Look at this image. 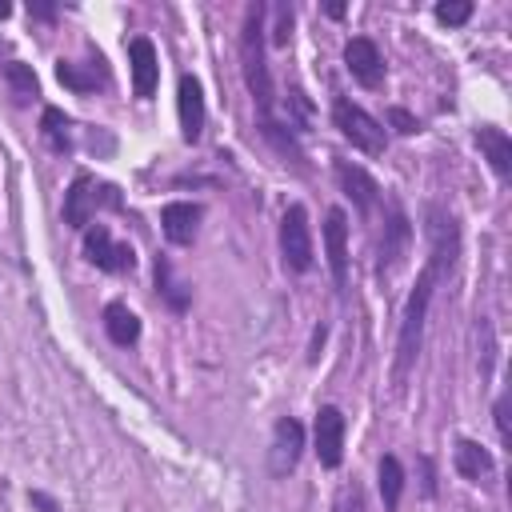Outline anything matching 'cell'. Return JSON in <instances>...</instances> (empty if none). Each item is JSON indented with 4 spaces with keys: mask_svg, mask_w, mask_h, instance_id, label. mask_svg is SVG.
<instances>
[{
    "mask_svg": "<svg viewBox=\"0 0 512 512\" xmlns=\"http://www.w3.org/2000/svg\"><path fill=\"white\" fill-rule=\"evenodd\" d=\"M424 228H428V260L408 292V304H404V316H400V336H396V364H392V380L404 384L416 356H420V344H424V320H428V304H432V292L436 284L456 268V256H460V224L448 208L440 204H428L424 208Z\"/></svg>",
    "mask_w": 512,
    "mask_h": 512,
    "instance_id": "cell-1",
    "label": "cell"
},
{
    "mask_svg": "<svg viewBox=\"0 0 512 512\" xmlns=\"http://www.w3.org/2000/svg\"><path fill=\"white\" fill-rule=\"evenodd\" d=\"M264 16H268V4H248L244 8V24H240V76H244V88H248V96L256 104V116L272 120L276 84H272V72H268Z\"/></svg>",
    "mask_w": 512,
    "mask_h": 512,
    "instance_id": "cell-2",
    "label": "cell"
},
{
    "mask_svg": "<svg viewBox=\"0 0 512 512\" xmlns=\"http://www.w3.org/2000/svg\"><path fill=\"white\" fill-rule=\"evenodd\" d=\"M96 208H116V212L124 208L116 184H104V180H96L88 172H76L72 184H68V192H64V224L76 228V232H84L96 220Z\"/></svg>",
    "mask_w": 512,
    "mask_h": 512,
    "instance_id": "cell-3",
    "label": "cell"
},
{
    "mask_svg": "<svg viewBox=\"0 0 512 512\" xmlns=\"http://www.w3.org/2000/svg\"><path fill=\"white\" fill-rule=\"evenodd\" d=\"M332 128H336L356 152H364V156H380V152L388 148L384 124H380L372 112H364L356 100H348V96H336V100H332Z\"/></svg>",
    "mask_w": 512,
    "mask_h": 512,
    "instance_id": "cell-4",
    "label": "cell"
},
{
    "mask_svg": "<svg viewBox=\"0 0 512 512\" xmlns=\"http://www.w3.org/2000/svg\"><path fill=\"white\" fill-rule=\"evenodd\" d=\"M280 256H284V268L292 276H304L316 260V248H312V228H308V208L304 204H288L284 216H280Z\"/></svg>",
    "mask_w": 512,
    "mask_h": 512,
    "instance_id": "cell-5",
    "label": "cell"
},
{
    "mask_svg": "<svg viewBox=\"0 0 512 512\" xmlns=\"http://www.w3.org/2000/svg\"><path fill=\"white\" fill-rule=\"evenodd\" d=\"M84 260L96 264V268L108 272V276H124V272L136 268L132 244H128V240H116V236L108 232V224H88V228H84Z\"/></svg>",
    "mask_w": 512,
    "mask_h": 512,
    "instance_id": "cell-6",
    "label": "cell"
},
{
    "mask_svg": "<svg viewBox=\"0 0 512 512\" xmlns=\"http://www.w3.org/2000/svg\"><path fill=\"white\" fill-rule=\"evenodd\" d=\"M300 456H304V424L296 416H280L272 424V440H268V476L288 480L296 472Z\"/></svg>",
    "mask_w": 512,
    "mask_h": 512,
    "instance_id": "cell-7",
    "label": "cell"
},
{
    "mask_svg": "<svg viewBox=\"0 0 512 512\" xmlns=\"http://www.w3.org/2000/svg\"><path fill=\"white\" fill-rule=\"evenodd\" d=\"M344 436H348V420L336 404H320L316 408V424H312V448L320 468L336 472L344 464Z\"/></svg>",
    "mask_w": 512,
    "mask_h": 512,
    "instance_id": "cell-8",
    "label": "cell"
},
{
    "mask_svg": "<svg viewBox=\"0 0 512 512\" xmlns=\"http://www.w3.org/2000/svg\"><path fill=\"white\" fill-rule=\"evenodd\" d=\"M176 116H180V140L184 144H200L204 140V124H208V108H204V88L192 72H184L176 80Z\"/></svg>",
    "mask_w": 512,
    "mask_h": 512,
    "instance_id": "cell-9",
    "label": "cell"
},
{
    "mask_svg": "<svg viewBox=\"0 0 512 512\" xmlns=\"http://www.w3.org/2000/svg\"><path fill=\"white\" fill-rule=\"evenodd\" d=\"M412 248V220L400 204H388V220H384V236L376 244V272L388 276Z\"/></svg>",
    "mask_w": 512,
    "mask_h": 512,
    "instance_id": "cell-10",
    "label": "cell"
},
{
    "mask_svg": "<svg viewBox=\"0 0 512 512\" xmlns=\"http://www.w3.org/2000/svg\"><path fill=\"white\" fill-rule=\"evenodd\" d=\"M324 256H328V272L336 292H348V212L344 208H328L324 212Z\"/></svg>",
    "mask_w": 512,
    "mask_h": 512,
    "instance_id": "cell-11",
    "label": "cell"
},
{
    "mask_svg": "<svg viewBox=\"0 0 512 512\" xmlns=\"http://www.w3.org/2000/svg\"><path fill=\"white\" fill-rule=\"evenodd\" d=\"M332 172H336V184H340V192L352 200V208L368 220L372 212H376V204H380V184L360 168V164H352V160H336L332 164Z\"/></svg>",
    "mask_w": 512,
    "mask_h": 512,
    "instance_id": "cell-12",
    "label": "cell"
},
{
    "mask_svg": "<svg viewBox=\"0 0 512 512\" xmlns=\"http://www.w3.org/2000/svg\"><path fill=\"white\" fill-rule=\"evenodd\" d=\"M344 68L360 88H380L384 84V56L372 36H352L344 44Z\"/></svg>",
    "mask_w": 512,
    "mask_h": 512,
    "instance_id": "cell-13",
    "label": "cell"
},
{
    "mask_svg": "<svg viewBox=\"0 0 512 512\" xmlns=\"http://www.w3.org/2000/svg\"><path fill=\"white\" fill-rule=\"evenodd\" d=\"M128 68H132L136 100H152L156 88H160V56H156V44L148 36H132L128 40Z\"/></svg>",
    "mask_w": 512,
    "mask_h": 512,
    "instance_id": "cell-14",
    "label": "cell"
},
{
    "mask_svg": "<svg viewBox=\"0 0 512 512\" xmlns=\"http://www.w3.org/2000/svg\"><path fill=\"white\" fill-rule=\"evenodd\" d=\"M200 220H204V204H196V200H168L160 208V232L176 248H188L196 240Z\"/></svg>",
    "mask_w": 512,
    "mask_h": 512,
    "instance_id": "cell-15",
    "label": "cell"
},
{
    "mask_svg": "<svg viewBox=\"0 0 512 512\" xmlns=\"http://www.w3.org/2000/svg\"><path fill=\"white\" fill-rule=\"evenodd\" d=\"M452 468H456L468 484H492V476H496L492 452H488L480 440H468V436H460V440L452 444Z\"/></svg>",
    "mask_w": 512,
    "mask_h": 512,
    "instance_id": "cell-16",
    "label": "cell"
},
{
    "mask_svg": "<svg viewBox=\"0 0 512 512\" xmlns=\"http://www.w3.org/2000/svg\"><path fill=\"white\" fill-rule=\"evenodd\" d=\"M56 80H60L68 92L88 96V92H96V88H108V64H104V56H100V52H92V60H88V64L60 60V64H56Z\"/></svg>",
    "mask_w": 512,
    "mask_h": 512,
    "instance_id": "cell-17",
    "label": "cell"
},
{
    "mask_svg": "<svg viewBox=\"0 0 512 512\" xmlns=\"http://www.w3.org/2000/svg\"><path fill=\"white\" fill-rule=\"evenodd\" d=\"M476 148H480V156L492 164V172H496L500 180L512 176V136H508L504 128L480 124V128H476Z\"/></svg>",
    "mask_w": 512,
    "mask_h": 512,
    "instance_id": "cell-18",
    "label": "cell"
},
{
    "mask_svg": "<svg viewBox=\"0 0 512 512\" xmlns=\"http://www.w3.org/2000/svg\"><path fill=\"white\" fill-rule=\"evenodd\" d=\"M100 324H104V336L116 344V348H132L140 340V316L124 304V300H108L104 312H100Z\"/></svg>",
    "mask_w": 512,
    "mask_h": 512,
    "instance_id": "cell-19",
    "label": "cell"
},
{
    "mask_svg": "<svg viewBox=\"0 0 512 512\" xmlns=\"http://www.w3.org/2000/svg\"><path fill=\"white\" fill-rule=\"evenodd\" d=\"M40 140L48 144V152H56V156H72L76 140H72V120L64 116V108L44 104V112H40Z\"/></svg>",
    "mask_w": 512,
    "mask_h": 512,
    "instance_id": "cell-20",
    "label": "cell"
},
{
    "mask_svg": "<svg viewBox=\"0 0 512 512\" xmlns=\"http://www.w3.org/2000/svg\"><path fill=\"white\" fill-rule=\"evenodd\" d=\"M156 296H160L172 312H188V304H192V288L176 280L168 256H156Z\"/></svg>",
    "mask_w": 512,
    "mask_h": 512,
    "instance_id": "cell-21",
    "label": "cell"
},
{
    "mask_svg": "<svg viewBox=\"0 0 512 512\" xmlns=\"http://www.w3.org/2000/svg\"><path fill=\"white\" fill-rule=\"evenodd\" d=\"M260 136L276 148V156L284 160V164H296V168H304V148L296 144V132L288 128V124H280L276 116L272 120H260Z\"/></svg>",
    "mask_w": 512,
    "mask_h": 512,
    "instance_id": "cell-22",
    "label": "cell"
},
{
    "mask_svg": "<svg viewBox=\"0 0 512 512\" xmlns=\"http://www.w3.org/2000/svg\"><path fill=\"white\" fill-rule=\"evenodd\" d=\"M376 480H380L384 512H396V508H400V496H404V464H400L392 452L380 456V464H376Z\"/></svg>",
    "mask_w": 512,
    "mask_h": 512,
    "instance_id": "cell-23",
    "label": "cell"
},
{
    "mask_svg": "<svg viewBox=\"0 0 512 512\" xmlns=\"http://www.w3.org/2000/svg\"><path fill=\"white\" fill-rule=\"evenodd\" d=\"M4 84H8V92H12L16 104H28V100L40 96V80H36L32 64H24V60H8L4 64Z\"/></svg>",
    "mask_w": 512,
    "mask_h": 512,
    "instance_id": "cell-24",
    "label": "cell"
},
{
    "mask_svg": "<svg viewBox=\"0 0 512 512\" xmlns=\"http://www.w3.org/2000/svg\"><path fill=\"white\" fill-rule=\"evenodd\" d=\"M432 12H436V20H440V24H448V28H460V24H468V16H472V4H468V0H444V4H436Z\"/></svg>",
    "mask_w": 512,
    "mask_h": 512,
    "instance_id": "cell-25",
    "label": "cell"
},
{
    "mask_svg": "<svg viewBox=\"0 0 512 512\" xmlns=\"http://www.w3.org/2000/svg\"><path fill=\"white\" fill-rule=\"evenodd\" d=\"M476 328H480V336H484V348H480V376L488 380V376H492V360H496V336H492L488 316H476Z\"/></svg>",
    "mask_w": 512,
    "mask_h": 512,
    "instance_id": "cell-26",
    "label": "cell"
},
{
    "mask_svg": "<svg viewBox=\"0 0 512 512\" xmlns=\"http://www.w3.org/2000/svg\"><path fill=\"white\" fill-rule=\"evenodd\" d=\"M268 12L276 16V24H272V44L284 48V44L292 40V4H276V8H268Z\"/></svg>",
    "mask_w": 512,
    "mask_h": 512,
    "instance_id": "cell-27",
    "label": "cell"
},
{
    "mask_svg": "<svg viewBox=\"0 0 512 512\" xmlns=\"http://www.w3.org/2000/svg\"><path fill=\"white\" fill-rule=\"evenodd\" d=\"M332 512H364V492H360V484H344V488L336 492V500H332Z\"/></svg>",
    "mask_w": 512,
    "mask_h": 512,
    "instance_id": "cell-28",
    "label": "cell"
},
{
    "mask_svg": "<svg viewBox=\"0 0 512 512\" xmlns=\"http://www.w3.org/2000/svg\"><path fill=\"white\" fill-rule=\"evenodd\" d=\"M388 124H392L400 136H412V132H420V120H416L408 108H388Z\"/></svg>",
    "mask_w": 512,
    "mask_h": 512,
    "instance_id": "cell-29",
    "label": "cell"
},
{
    "mask_svg": "<svg viewBox=\"0 0 512 512\" xmlns=\"http://www.w3.org/2000/svg\"><path fill=\"white\" fill-rule=\"evenodd\" d=\"M492 420H496V436H500V444H508V392L496 396V404H492Z\"/></svg>",
    "mask_w": 512,
    "mask_h": 512,
    "instance_id": "cell-30",
    "label": "cell"
},
{
    "mask_svg": "<svg viewBox=\"0 0 512 512\" xmlns=\"http://www.w3.org/2000/svg\"><path fill=\"white\" fill-rule=\"evenodd\" d=\"M416 464H420V484H424V496H436V468H432V456H416Z\"/></svg>",
    "mask_w": 512,
    "mask_h": 512,
    "instance_id": "cell-31",
    "label": "cell"
},
{
    "mask_svg": "<svg viewBox=\"0 0 512 512\" xmlns=\"http://www.w3.org/2000/svg\"><path fill=\"white\" fill-rule=\"evenodd\" d=\"M28 504H32V508H40V512H60V504H56L48 492H40V488H32V492H28Z\"/></svg>",
    "mask_w": 512,
    "mask_h": 512,
    "instance_id": "cell-32",
    "label": "cell"
},
{
    "mask_svg": "<svg viewBox=\"0 0 512 512\" xmlns=\"http://www.w3.org/2000/svg\"><path fill=\"white\" fill-rule=\"evenodd\" d=\"M32 20H56V4H28Z\"/></svg>",
    "mask_w": 512,
    "mask_h": 512,
    "instance_id": "cell-33",
    "label": "cell"
},
{
    "mask_svg": "<svg viewBox=\"0 0 512 512\" xmlns=\"http://www.w3.org/2000/svg\"><path fill=\"white\" fill-rule=\"evenodd\" d=\"M8 12H12V4H8V0H0V16H8Z\"/></svg>",
    "mask_w": 512,
    "mask_h": 512,
    "instance_id": "cell-34",
    "label": "cell"
}]
</instances>
